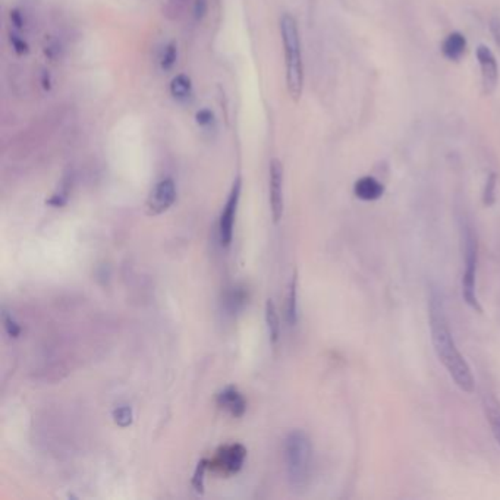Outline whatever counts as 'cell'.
<instances>
[{"label":"cell","mask_w":500,"mask_h":500,"mask_svg":"<svg viewBox=\"0 0 500 500\" xmlns=\"http://www.w3.org/2000/svg\"><path fill=\"white\" fill-rule=\"evenodd\" d=\"M298 278L297 273L292 276L289 285V292H288V301H286V320L290 326H295L298 320Z\"/></svg>","instance_id":"obj_15"},{"label":"cell","mask_w":500,"mask_h":500,"mask_svg":"<svg viewBox=\"0 0 500 500\" xmlns=\"http://www.w3.org/2000/svg\"><path fill=\"white\" fill-rule=\"evenodd\" d=\"M176 62H178V46H176L175 41H171L169 45L164 46V49L161 52L160 68L164 72H169L175 68Z\"/></svg>","instance_id":"obj_17"},{"label":"cell","mask_w":500,"mask_h":500,"mask_svg":"<svg viewBox=\"0 0 500 500\" xmlns=\"http://www.w3.org/2000/svg\"><path fill=\"white\" fill-rule=\"evenodd\" d=\"M245 458H246V449L242 445L239 443L226 445L216 452L215 460L210 461V467L227 475L237 474L242 468Z\"/></svg>","instance_id":"obj_7"},{"label":"cell","mask_w":500,"mask_h":500,"mask_svg":"<svg viewBox=\"0 0 500 500\" xmlns=\"http://www.w3.org/2000/svg\"><path fill=\"white\" fill-rule=\"evenodd\" d=\"M208 467H210V461L201 460L197 464V468H195V472H194V477H193V487L200 494L204 492V475H205V471H207Z\"/></svg>","instance_id":"obj_18"},{"label":"cell","mask_w":500,"mask_h":500,"mask_svg":"<svg viewBox=\"0 0 500 500\" xmlns=\"http://www.w3.org/2000/svg\"><path fill=\"white\" fill-rule=\"evenodd\" d=\"M430 331L431 342L437 358L445 365L449 376L461 390L471 393L474 390V377L468 363L456 348L452 331L445 314V307L437 294L430 297Z\"/></svg>","instance_id":"obj_1"},{"label":"cell","mask_w":500,"mask_h":500,"mask_svg":"<svg viewBox=\"0 0 500 500\" xmlns=\"http://www.w3.org/2000/svg\"><path fill=\"white\" fill-rule=\"evenodd\" d=\"M490 33L494 38V43L500 47V18L499 16H493L490 19Z\"/></svg>","instance_id":"obj_25"},{"label":"cell","mask_w":500,"mask_h":500,"mask_svg":"<svg viewBox=\"0 0 500 500\" xmlns=\"http://www.w3.org/2000/svg\"><path fill=\"white\" fill-rule=\"evenodd\" d=\"M207 12V0H195L194 4V16L197 21H201Z\"/></svg>","instance_id":"obj_26"},{"label":"cell","mask_w":500,"mask_h":500,"mask_svg":"<svg viewBox=\"0 0 500 500\" xmlns=\"http://www.w3.org/2000/svg\"><path fill=\"white\" fill-rule=\"evenodd\" d=\"M477 59L478 64H480L482 69V81H483V90L484 94H492L494 93L497 84H499V67L497 60L493 52L487 46H478L477 49Z\"/></svg>","instance_id":"obj_9"},{"label":"cell","mask_w":500,"mask_h":500,"mask_svg":"<svg viewBox=\"0 0 500 500\" xmlns=\"http://www.w3.org/2000/svg\"><path fill=\"white\" fill-rule=\"evenodd\" d=\"M113 419L119 427H128L132 423V409L127 405L119 407L113 411Z\"/></svg>","instance_id":"obj_19"},{"label":"cell","mask_w":500,"mask_h":500,"mask_svg":"<svg viewBox=\"0 0 500 500\" xmlns=\"http://www.w3.org/2000/svg\"><path fill=\"white\" fill-rule=\"evenodd\" d=\"M241 188H242V181H241V178H237V181L232 185L231 193H229L223 212L220 215L219 237H220V242L223 246H229L232 242L234 225H235L237 210H238V204H239V198H241Z\"/></svg>","instance_id":"obj_5"},{"label":"cell","mask_w":500,"mask_h":500,"mask_svg":"<svg viewBox=\"0 0 500 500\" xmlns=\"http://www.w3.org/2000/svg\"><path fill=\"white\" fill-rule=\"evenodd\" d=\"M175 201L176 185L174 179L164 178L156 183L153 191L150 193L147 204H145V210H147L149 216H159L164 212H168Z\"/></svg>","instance_id":"obj_6"},{"label":"cell","mask_w":500,"mask_h":500,"mask_svg":"<svg viewBox=\"0 0 500 500\" xmlns=\"http://www.w3.org/2000/svg\"><path fill=\"white\" fill-rule=\"evenodd\" d=\"M217 405L227 411L235 419L238 416H242L246 411V402L244 399L242 394L234 387L229 386L226 389H223L219 394H217Z\"/></svg>","instance_id":"obj_10"},{"label":"cell","mask_w":500,"mask_h":500,"mask_svg":"<svg viewBox=\"0 0 500 500\" xmlns=\"http://www.w3.org/2000/svg\"><path fill=\"white\" fill-rule=\"evenodd\" d=\"M477 263H478V246L477 239L471 229L467 231L465 237V270L462 276V297L465 302L477 312H482L483 308L478 302L475 294V276H477Z\"/></svg>","instance_id":"obj_4"},{"label":"cell","mask_w":500,"mask_h":500,"mask_svg":"<svg viewBox=\"0 0 500 500\" xmlns=\"http://www.w3.org/2000/svg\"><path fill=\"white\" fill-rule=\"evenodd\" d=\"M496 183H497V176L494 174H492L486 181L484 193H483V203L487 207L493 205L496 201Z\"/></svg>","instance_id":"obj_20"},{"label":"cell","mask_w":500,"mask_h":500,"mask_svg":"<svg viewBox=\"0 0 500 500\" xmlns=\"http://www.w3.org/2000/svg\"><path fill=\"white\" fill-rule=\"evenodd\" d=\"M226 304H227L229 309H231L232 312H235L239 308H242L244 304H245V292H244V290L234 289L232 292H229L227 298H226Z\"/></svg>","instance_id":"obj_21"},{"label":"cell","mask_w":500,"mask_h":500,"mask_svg":"<svg viewBox=\"0 0 500 500\" xmlns=\"http://www.w3.org/2000/svg\"><path fill=\"white\" fill-rule=\"evenodd\" d=\"M266 323L268 329L270 341H272V343H276L280 333V323H279V316H278L275 302L272 300H267L266 302Z\"/></svg>","instance_id":"obj_16"},{"label":"cell","mask_w":500,"mask_h":500,"mask_svg":"<svg viewBox=\"0 0 500 500\" xmlns=\"http://www.w3.org/2000/svg\"><path fill=\"white\" fill-rule=\"evenodd\" d=\"M283 456L290 486L304 489L309 482L312 470V445L309 437L301 430L289 433L285 441Z\"/></svg>","instance_id":"obj_3"},{"label":"cell","mask_w":500,"mask_h":500,"mask_svg":"<svg viewBox=\"0 0 500 500\" xmlns=\"http://www.w3.org/2000/svg\"><path fill=\"white\" fill-rule=\"evenodd\" d=\"M4 324H5V330L8 331V335L11 338H18L21 335L19 324L15 322L12 316L8 314V312H4Z\"/></svg>","instance_id":"obj_24"},{"label":"cell","mask_w":500,"mask_h":500,"mask_svg":"<svg viewBox=\"0 0 500 500\" xmlns=\"http://www.w3.org/2000/svg\"><path fill=\"white\" fill-rule=\"evenodd\" d=\"M383 193L385 186L373 176H363L353 185V194L363 201H376Z\"/></svg>","instance_id":"obj_11"},{"label":"cell","mask_w":500,"mask_h":500,"mask_svg":"<svg viewBox=\"0 0 500 500\" xmlns=\"http://www.w3.org/2000/svg\"><path fill=\"white\" fill-rule=\"evenodd\" d=\"M9 40H11V45H12V47H13L16 55L23 56V55H27L30 52V46H28L27 41L23 37H19L16 33H11Z\"/></svg>","instance_id":"obj_23"},{"label":"cell","mask_w":500,"mask_h":500,"mask_svg":"<svg viewBox=\"0 0 500 500\" xmlns=\"http://www.w3.org/2000/svg\"><path fill=\"white\" fill-rule=\"evenodd\" d=\"M467 50V38L461 33H452L449 34L443 45H442V53L446 59L449 60H460Z\"/></svg>","instance_id":"obj_12"},{"label":"cell","mask_w":500,"mask_h":500,"mask_svg":"<svg viewBox=\"0 0 500 500\" xmlns=\"http://www.w3.org/2000/svg\"><path fill=\"white\" fill-rule=\"evenodd\" d=\"M171 94L179 103H186L193 98V82L186 74H178L171 81Z\"/></svg>","instance_id":"obj_13"},{"label":"cell","mask_w":500,"mask_h":500,"mask_svg":"<svg viewBox=\"0 0 500 500\" xmlns=\"http://www.w3.org/2000/svg\"><path fill=\"white\" fill-rule=\"evenodd\" d=\"M195 122L200 128H212V125H215V115L210 109H201L195 115Z\"/></svg>","instance_id":"obj_22"},{"label":"cell","mask_w":500,"mask_h":500,"mask_svg":"<svg viewBox=\"0 0 500 500\" xmlns=\"http://www.w3.org/2000/svg\"><path fill=\"white\" fill-rule=\"evenodd\" d=\"M280 35L285 52L286 87L294 100H300L304 89V64L301 52V37L297 19L285 13L280 18Z\"/></svg>","instance_id":"obj_2"},{"label":"cell","mask_w":500,"mask_h":500,"mask_svg":"<svg viewBox=\"0 0 500 500\" xmlns=\"http://www.w3.org/2000/svg\"><path fill=\"white\" fill-rule=\"evenodd\" d=\"M270 208H272L273 220L278 223L283 215V166L278 159L270 161Z\"/></svg>","instance_id":"obj_8"},{"label":"cell","mask_w":500,"mask_h":500,"mask_svg":"<svg viewBox=\"0 0 500 500\" xmlns=\"http://www.w3.org/2000/svg\"><path fill=\"white\" fill-rule=\"evenodd\" d=\"M484 411H486L487 421L492 427L494 439L500 446V401L497 398H494L493 394H486L484 397Z\"/></svg>","instance_id":"obj_14"}]
</instances>
